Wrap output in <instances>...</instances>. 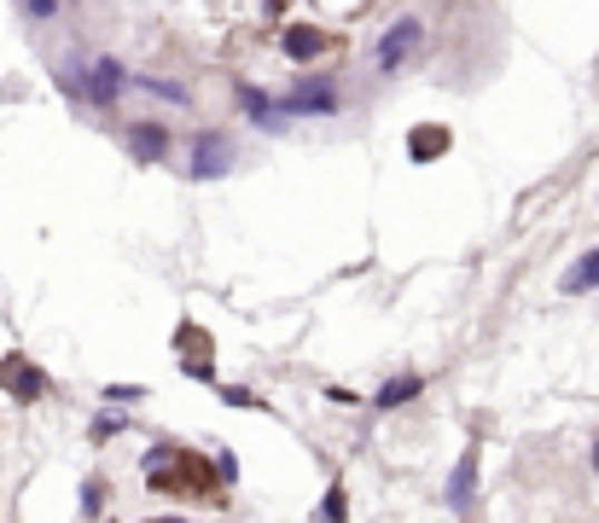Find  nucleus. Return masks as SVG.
<instances>
[{
    "label": "nucleus",
    "instance_id": "f257e3e1",
    "mask_svg": "<svg viewBox=\"0 0 599 523\" xmlns=\"http://www.w3.org/2000/svg\"><path fill=\"white\" fill-rule=\"evenodd\" d=\"M420 30H425L420 18H402V23H390V30H384V41H379V70L384 76H396V65L420 47Z\"/></svg>",
    "mask_w": 599,
    "mask_h": 523
},
{
    "label": "nucleus",
    "instance_id": "f03ea898",
    "mask_svg": "<svg viewBox=\"0 0 599 523\" xmlns=\"http://www.w3.org/2000/svg\"><path fill=\"white\" fill-rule=\"evenodd\" d=\"M122 88H128V70L117 59H94V70L82 76V99H94V105H117Z\"/></svg>",
    "mask_w": 599,
    "mask_h": 523
},
{
    "label": "nucleus",
    "instance_id": "7ed1b4c3",
    "mask_svg": "<svg viewBox=\"0 0 599 523\" xmlns=\"http://www.w3.org/2000/svg\"><path fill=\"white\" fill-rule=\"evenodd\" d=\"M227 164H233V140H227V135H198V140H193V175H198V180L227 175Z\"/></svg>",
    "mask_w": 599,
    "mask_h": 523
},
{
    "label": "nucleus",
    "instance_id": "20e7f679",
    "mask_svg": "<svg viewBox=\"0 0 599 523\" xmlns=\"http://www.w3.org/2000/svg\"><path fill=\"white\" fill-rule=\"evenodd\" d=\"M472 501H478V448H465L460 465H454V477H449V506L465 512Z\"/></svg>",
    "mask_w": 599,
    "mask_h": 523
},
{
    "label": "nucleus",
    "instance_id": "39448f33",
    "mask_svg": "<svg viewBox=\"0 0 599 523\" xmlns=\"http://www.w3.org/2000/svg\"><path fill=\"white\" fill-rule=\"evenodd\" d=\"M122 140H128V151H135L140 164H158V157L169 151V128H158V122H135Z\"/></svg>",
    "mask_w": 599,
    "mask_h": 523
},
{
    "label": "nucleus",
    "instance_id": "423d86ee",
    "mask_svg": "<svg viewBox=\"0 0 599 523\" xmlns=\"http://www.w3.org/2000/svg\"><path fill=\"white\" fill-rule=\"evenodd\" d=\"M0 384H12L23 402L41 396V373H36V366H23V361H7V366H0Z\"/></svg>",
    "mask_w": 599,
    "mask_h": 523
},
{
    "label": "nucleus",
    "instance_id": "0eeeda50",
    "mask_svg": "<svg viewBox=\"0 0 599 523\" xmlns=\"http://www.w3.org/2000/svg\"><path fill=\"white\" fill-rule=\"evenodd\" d=\"M559 285H564L570 297H582V292H599V250H588V256H582V268H570V274H564Z\"/></svg>",
    "mask_w": 599,
    "mask_h": 523
},
{
    "label": "nucleus",
    "instance_id": "6e6552de",
    "mask_svg": "<svg viewBox=\"0 0 599 523\" xmlns=\"http://www.w3.org/2000/svg\"><path fill=\"white\" fill-rule=\"evenodd\" d=\"M425 389V378H390L384 389H379V407H402L407 396H420Z\"/></svg>",
    "mask_w": 599,
    "mask_h": 523
},
{
    "label": "nucleus",
    "instance_id": "1a4fd4ad",
    "mask_svg": "<svg viewBox=\"0 0 599 523\" xmlns=\"http://www.w3.org/2000/svg\"><path fill=\"white\" fill-rule=\"evenodd\" d=\"M321 47H326V36H315V30H292V36H285V52H292V59H315Z\"/></svg>",
    "mask_w": 599,
    "mask_h": 523
},
{
    "label": "nucleus",
    "instance_id": "9d476101",
    "mask_svg": "<svg viewBox=\"0 0 599 523\" xmlns=\"http://www.w3.org/2000/svg\"><path fill=\"white\" fill-rule=\"evenodd\" d=\"M135 88H146V93H158V99H175V105H187V88H180V82H158V76H140Z\"/></svg>",
    "mask_w": 599,
    "mask_h": 523
},
{
    "label": "nucleus",
    "instance_id": "9b49d317",
    "mask_svg": "<svg viewBox=\"0 0 599 523\" xmlns=\"http://www.w3.org/2000/svg\"><path fill=\"white\" fill-rule=\"evenodd\" d=\"M23 18H36V23H47V18H59V7H53V0H30V7H23Z\"/></svg>",
    "mask_w": 599,
    "mask_h": 523
},
{
    "label": "nucleus",
    "instance_id": "f8f14e48",
    "mask_svg": "<svg viewBox=\"0 0 599 523\" xmlns=\"http://www.w3.org/2000/svg\"><path fill=\"white\" fill-rule=\"evenodd\" d=\"M140 396H146L140 384H128V389H122V384H111V389H106V402H140Z\"/></svg>",
    "mask_w": 599,
    "mask_h": 523
},
{
    "label": "nucleus",
    "instance_id": "ddd939ff",
    "mask_svg": "<svg viewBox=\"0 0 599 523\" xmlns=\"http://www.w3.org/2000/svg\"><path fill=\"white\" fill-rule=\"evenodd\" d=\"M99 494H106V489H99V477H94V483H88V489H82V512H88V517H94V512H99Z\"/></svg>",
    "mask_w": 599,
    "mask_h": 523
},
{
    "label": "nucleus",
    "instance_id": "4468645a",
    "mask_svg": "<svg viewBox=\"0 0 599 523\" xmlns=\"http://www.w3.org/2000/svg\"><path fill=\"white\" fill-rule=\"evenodd\" d=\"M588 460H593V471H599V442H593V454H588Z\"/></svg>",
    "mask_w": 599,
    "mask_h": 523
}]
</instances>
